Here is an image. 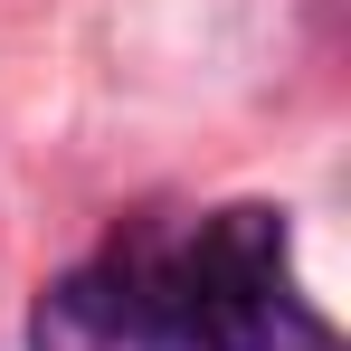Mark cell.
Wrapping results in <instances>:
<instances>
[{"label":"cell","instance_id":"1","mask_svg":"<svg viewBox=\"0 0 351 351\" xmlns=\"http://www.w3.org/2000/svg\"><path fill=\"white\" fill-rule=\"evenodd\" d=\"M162 285H171L180 351H342V332L294 285L285 209H266V199H237V209H209V219H171Z\"/></svg>","mask_w":351,"mask_h":351},{"label":"cell","instance_id":"2","mask_svg":"<svg viewBox=\"0 0 351 351\" xmlns=\"http://www.w3.org/2000/svg\"><path fill=\"white\" fill-rule=\"evenodd\" d=\"M162 237H171V219H133L86 266H66L29 313V351H180Z\"/></svg>","mask_w":351,"mask_h":351}]
</instances>
